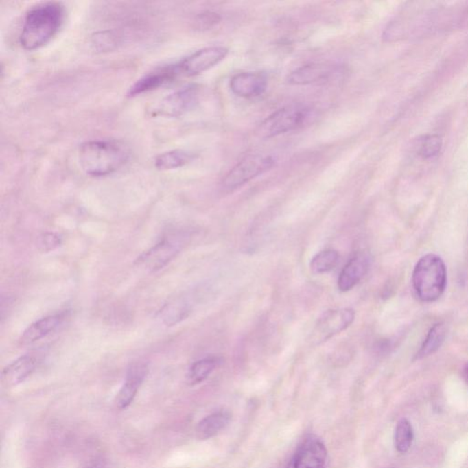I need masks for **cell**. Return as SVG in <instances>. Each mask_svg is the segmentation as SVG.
<instances>
[{"label": "cell", "instance_id": "cell-1", "mask_svg": "<svg viewBox=\"0 0 468 468\" xmlns=\"http://www.w3.org/2000/svg\"><path fill=\"white\" fill-rule=\"evenodd\" d=\"M65 21V8L58 2L40 3L30 8L25 16L19 43L26 51L45 46L59 32Z\"/></svg>", "mask_w": 468, "mask_h": 468}, {"label": "cell", "instance_id": "cell-2", "mask_svg": "<svg viewBox=\"0 0 468 468\" xmlns=\"http://www.w3.org/2000/svg\"><path fill=\"white\" fill-rule=\"evenodd\" d=\"M130 151L118 140H92L80 147L79 161L82 170L92 177H106L128 163Z\"/></svg>", "mask_w": 468, "mask_h": 468}, {"label": "cell", "instance_id": "cell-3", "mask_svg": "<svg viewBox=\"0 0 468 468\" xmlns=\"http://www.w3.org/2000/svg\"><path fill=\"white\" fill-rule=\"evenodd\" d=\"M412 285L421 301H436L447 286V268L444 261L436 255L421 258L412 274Z\"/></svg>", "mask_w": 468, "mask_h": 468}, {"label": "cell", "instance_id": "cell-4", "mask_svg": "<svg viewBox=\"0 0 468 468\" xmlns=\"http://www.w3.org/2000/svg\"><path fill=\"white\" fill-rule=\"evenodd\" d=\"M312 115L309 107L291 104L272 113L261 124L260 132L264 137H274L302 128Z\"/></svg>", "mask_w": 468, "mask_h": 468}, {"label": "cell", "instance_id": "cell-5", "mask_svg": "<svg viewBox=\"0 0 468 468\" xmlns=\"http://www.w3.org/2000/svg\"><path fill=\"white\" fill-rule=\"evenodd\" d=\"M277 164V159L266 154L250 155L234 166L222 181L224 188L234 191L241 188L253 178L272 169Z\"/></svg>", "mask_w": 468, "mask_h": 468}, {"label": "cell", "instance_id": "cell-6", "mask_svg": "<svg viewBox=\"0 0 468 468\" xmlns=\"http://www.w3.org/2000/svg\"><path fill=\"white\" fill-rule=\"evenodd\" d=\"M189 236L176 233L161 239L137 258L136 264L148 272H156L166 266L183 250Z\"/></svg>", "mask_w": 468, "mask_h": 468}, {"label": "cell", "instance_id": "cell-7", "mask_svg": "<svg viewBox=\"0 0 468 468\" xmlns=\"http://www.w3.org/2000/svg\"><path fill=\"white\" fill-rule=\"evenodd\" d=\"M355 319L351 308L327 310L318 319L311 333V342L315 345L326 342L334 336L348 329Z\"/></svg>", "mask_w": 468, "mask_h": 468}, {"label": "cell", "instance_id": "cell-8", "mask_svg": "<svg viewBox=\"0 0 468 468\" xmlns=\"http://www.w3.org/2000/svg\"><path fill=\"white\" fill-rule=\"evenodd\" d=\"M228 52V49L221 46L199 49L178 62L180 74L183 76H195L204 73L224 60Z\"/></svg>", "mask_w": 468, "mask_h": 468}, {"label": "cell", "instance_id": "cell-9", "mask_svg": "<svg viewBox=\"0 0 468 468\" xmlns=\"http://www.w3.org/2000/svg\"><path fill=\"white\" fill-rule=\"evenodd\" d=\"M200 88L192 84L170 93L159 102L155 109L156 115L178 117L194 108L199 101Z\"/></svg>", "mask_w": 468, "mask_h": 468}, {"label": "cell", "instance_id": "cell-10", "mask_svg": "<svg viewBox=\"0 0 468 468\" xmlns=\"http://www.w3.org/2000/svg\"><path fill=\"white\" fill-rule=\"evenodd\" d=\"M180 76L181 74L178 63L156 68L145 74L133 86H131L128 91V96L134 97V96L159 89L164 85L172 84Z\"/></svg>", "mask_w": 468, "mask_h": 468}, {"label": "cell", "instance_id": "cell-11", "mask_svg": "<svg viewBox=\"0 0 468 468\" xmlns=\"http://www.w3.org/2000/svg\"><path fill=\"white\" fill-rule=\"evenodd\" d=\"M327 448L318 437L307 436L297 448L294 459V468H325Z\"/></svg>", "mask_w": 468, "mask_h": 468}, {"label": "cell", "instance_id": "cell-12", "mask_svg": "<svg viewBox=\"0 0 468 468\" xmlns=\"http://www.w3.org/2000/svg\"><path fill=\"white\" fill-rule=\"evenodd\" d=\"M148 368L145 363L136 362L130 366L126 373V381L115 398L118 409L128 408L133 403L140 386L148 375Z\"/></svg>", "mask_w": 468, "mask_h": 468}, {"label": "cell", "instance_id": "cell-13", "mask_svg": "<svg viewBox=\"0 0 468 468\" xmlns=\"http://www.w3.org/2000/svg\"><path fill=\"white\" fill-rule=\"evenodd\" d=\"M267 77L261 73H242L231 80L230 87L234 95L242 98L258 97L266 92Z\"/></svg>", "mask_w": 468, "mask_h": 468}, {"label": "cell", "instance_id": "cell-14", "mask_svg": "<svg viewBox=\"0 0 468 468\" xmlns=\"http://www.w3.org/2000/svg\"><path fill=\"white\" fill-rule=\"evenodd\" d=\"M335 71V66L310 63L292 71L288 77V82L291 85L325 84L331 78Z\"/></svg>", "mask_w": 468, "mask_h": 468}, {"label": "cell", "instance_id": "cell-15", "mask_svg": "<svg viewBox=\"0 0 468 468\" xmlns=\"http://www.w3.org/2000/svg\"><path fill=\"white\" fill-rule=\"evenodd\" d=\"M68 313H57L38 319L27 327V329L22 333L21 343L22 345H32L37 341L43 340L51 333L56 331L67 318Z\"/></svg>", "mask_w": 468, "mask_h": 468}, {"label": "cell", "instance_id": "cell-16", "mask_svg": "<svg viewBox=\"0 0 468 468\" xmlns=\"http://www.w3.org/2000/svg\"><path fill=\"white\" fill-rule=\"evenodd\" d=\"M38 364V357L34 355L29 354L19 357L3 370L1 374L3 384L7 387L21 384L34 373Z\"/></svg>", "mask_w": 468, "mask_h": 468}, {"label": "cell", "instance_id": "cell-17", "mask_svg": "<svg viewBox=\"0 0 468 468\" xmlns=\"http://www.w3.org/2000/svg\"><path fill=\"white\" fill-rule=\"evenodd\" d=\"M370 268V260L363 253H358L344 266L338 277V286L341 292L355 288L365 277Z\"/></svg>", "mask_w": 468, "mask_h": 468}, {"label": "cell", "instance_id": "cell-18", "mask_svg": "<svg viewBox=\"0 0 468 468\" xmlns=\"http://www.w3.org/2000/svg\"><path fill=\"white\" fill-rule=\"evenodd\" d=\"M231 414L227 411H220L203 418L196 428V436L199 440L213 438L229 425Z\"/></svg>", "mask_w": 468, "mask_h": 468}, {"label": "cell", "instance_id": "cell-19", "mask_svg": "<svg viewBox=\"0 0 468 468\" xmlns=\"http://www.w3.org/2000/svg\"><path fill=\"white\" fill-rule=\"evenodd\" d=\"M191 312V305L183 299H178L165 305L159 312L161 320L167 326H174L188 318Z\"/></svg>", "mask_w": 468, "mask_h": 468}, {"label": "cell", "instance_id": "cell-20", "mask_svg": "<svg viewBox=\"0 0 468 468\" xmlns=\"http://www.w3.org/2000/svg\"><path fill=\"white\" fill-rule=\"evenodd\" d=\"M195 159L194 154L188 151L176 150L167 151L156 156L155 167L159 170H172L180 169L191 163Z\"/></svg>", "mask_w": 468, "mask_h": 468}, {"label": "cell", "instance_id": "cell-21", "mask_svg": "<svg viewBox=\"0 0 468 468\" xmlns=\"http://www.w3.org/2000/svg\"><path fill=\"white\" fill-rule=\"evenodd\" d=\"M221 363V359L218 357H207L198 360L189 368L188 373V382L191 385H196L204 382L213 371Z\"/></svg>", "mask_w": 468, "mask_h": 468}, {"label": "cell", "instance_id": "cell-22", "mask_svg": "<svg viewBox=\"0 0 468 468\" xmlns=\"http://www.w3.org/2000/svg\"><path fill=\"white\" fill-rule=\"evenodd\" d=\"M445 335H447V329H445L444 323L434 325L429 331L428 337H426L423 346L421 347L420 351H418L415 359H423V358L430 356L438 351L440 347L444 343Z\"/></svg>", "mask_w": 468, "mask_h": 468}, {"label": "cell", "instance_id": "cell-23", "mask_svg": "<svg viewBox=\"0 0 468 468\" xmlns=\"http://www.w3.org/2000/svg\"><path fill=\"white\" fill-rule=\"evenodd\" d=\"M340 260V255L336 250L327 249L314 256L310 263V269L313 274H322L332 271L337 266Z\"/></svg>", "mask_w": 468, "mask_h": 468}, {"label": "cell", "instance_id": "cell-24", "mask_svg": "<svg viewBox=\"0 0 468 468\" xmlns=\"http://www.w3.org/2000/svg\"><path fill=\"white\" fill-rule=\"evenodd\" d=\"M414 441V431L408 420L401 419L395 429V444L400 453H406Z\"/></svg>", "mask_w": 468, "mask_h": 468}, {"label": "cell", "instance_id": "cell-25", "mask_svg": "<svg viewBox=\"0 0 468 468\" xmlns=\"http://www.w3.org/2000/svg\"><path fill=\"white\" fill-rule=\"evenodd\" d=\"M92 43L99 51H111L117 44V37L113 32H97L93 35Z\"/></svg>", "mask_w": 468, "mask_h": 468}, {"label": "cell", "instance_id": "cell-26", "mask_svg": "<svg viewBox=\"0 0 468 468\" xmlns=\"http://www.w3.org/2000/svg\"><path fill=\"white\" fill-rule=\"evenodd\" d=\"M442 147V140L438 136L426 137L421 145V155L425 159L434 158L440 152Z\"/></svg>", "mask_w": 468, "mask_h": 468}, {"label": "cell", "instance_id": "cell-27", "mask_svg": "<svg viewBox=\"0 0 468 468\" xmlns=\"http://www.w3.org/2000/svg\"><path fill=\"white\" fill-rule=\"evenodd\" d=\"M62 244V238L58 234L47 233L40 239V247L43 252H49Z\"/></svg>", "mask_w": 468, "mask_h": 468}, {"label": "cell", "instance_id": "cell-28", "mask_svg": "<svg viewBox=\"0 0 468 468\" xmlns=\"http://www.w3.org/2000/svg\"><path fill=\"white\" fill-rule=\"evenodd\" d=\"M221 21V16L214 12H206L200 16L199 23L204 29L213 27Z\"/></svg>", "mask_w": 468, "mask_h": 468}, {"label": "cell", "instance_id": "cell-29", "mask_svg": "<svg viewBox=\"0 0 468 468\" xmlns=\"http://www.w3.org/2000/svg\"><path fill=\"white\" fill-rule=\"evenodd\" d=\"M461 23L468 25V8L466 13L464 14L463 19H462Z\"/></svg>", "mask_w": 468, "mask_h": 468}, {"label": "cell", "instance_id": "cell-30", "mask_svg": "<svg viewBox=\"0 0 468 468\" xmlns=\"http://www.w3.org/2000/svg\"><path fill=\"white\" fill-rule=\"evenodd\" d=\"M89 468H104V467L102 466V465H100V464H95V465H93V466L90 467Z\"/></svg>", "mask_w": 468, "mask_h": 468}, {"label": "cell", "instance_id": "cell-31", "mask_svg": "<svg viewBox=\"0 0 468 468\" xmlns=\"http://www.w3.org/2000/svg\"><path fill=\"white\" fill-rule=\"evenodd\" d=\"M465 373H466V375L468 379V364L466 366V368H465Z\"/></svg>", "mask_w": 468, "mask_h": 468}]
</instances>
